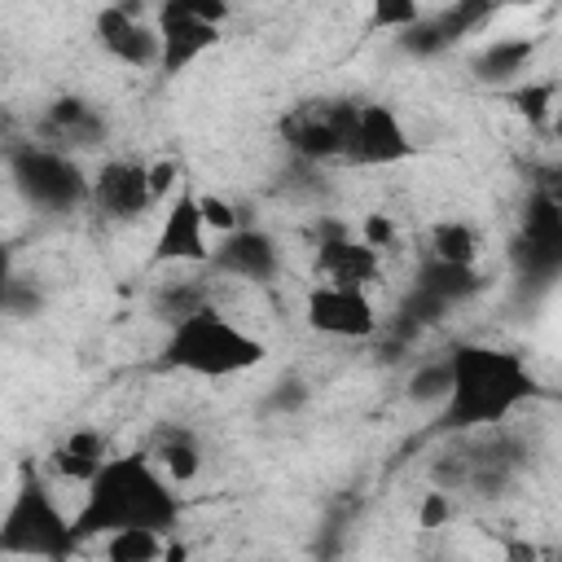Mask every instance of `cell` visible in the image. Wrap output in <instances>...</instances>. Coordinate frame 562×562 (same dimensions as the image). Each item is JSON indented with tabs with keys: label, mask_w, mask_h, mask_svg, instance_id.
<instances>
[{
	"label": "cell",
	"mask_w": 562,
	"mask_h": 562,
	"mask_svg": "<svg viewBox=\"0 0 562 562\" xmlns=\"http://www.w3.org/2000/svg\"><path fill=\"white\" fill-rule=\"evenodd\" d=\"M180 522L176 483L149 461V452H110L105 465L83 483V501L70 514L79 540L119 531V527H154L171 531Z\"/></svg>",
	"instance_id": "obj_1"
},
{
	"label": "cell",
	"mask_w": 562,
	"mask_h": 562,
	"mask_svg": "<svg viewBox=\"0 0 562 562\" xmlns=\"http://www.w3.org/2000/svg\"><path fill=\"white\" fill-rule=\"evenodd\" d=\"M536 395V378L522 351L492 342H457L448 351V395L439 404V422L457 435H474L487 426H505Z\"/></svg>",
	"instance_id": "obj_2"
},
{
	"label": "cell",
	"mask_w": 562,
	"mask_h": 562,
	"mask_svg": "<svg viewBox=\"0 0 562 562\" xmlns=\"http://www.w3.org/2000/svg\"><path fill=\"white\" fill-rule=\"evenodd\" d=\"M263 360H268V342L259 334H250L246 325H237L215 303H202V307L184 312L180 321H171L167 338H162V351H158V369L189 373V378H211V382L250 373Z\"/></svg>",
	"instance_id": "obj_3"
},
{
	"label": "cell",
	"mask_w": 562,
	"mask_h": 562,
	"mask_svg": "<svg viewBox=\"0 0 562 562\" xmlns=\"http://www.w3.org/2000/svg\"><path fill=\"white\" fill-rule=\"evenodd\" d=\"M79 549L70 514L57 505L48 483L26 470L0 514V553H35V558H66Z\"/></svg>",
	"instance_id": "obj_4"
},
{
	"label": "cell",
	"mask_w": 562,
	"mask_h": 562,
	"mask_svg": "<svg viewBox=\"0 0 562 562\" xmlns=\"http://www.w3.org/2000/svg\"><path fill=\"white\" fill-rule=\"evenodd\" d=\"M9 180L13 189L22 193L26 206L35 211H75V206H88V171L79 167L75 154H61L44 140H26V145H13L9 154Z\"/></svg>",
	"instance_id": "obj_5"
},
{
	"label": "cell",
	"mask_w": 562,
	"mask_h": 562,
	"mask_svg": "<svg viewBox=\"0 0 562 562\" xmlns=\"http://www.w3.org/2000/svg\"><path fill=\"white\" fill-rule=\"evenodd\" d=\"M351 123H356L351 97H307L281 114L277 136L299 162H342Z\"/></svg>",
	"instance_id": "obj_6"
},
{
	"label": "cell",
	"mask_w": 562,
	"mask_h": 562,
	"mask_svg": "<svg viewBox=\"0 0 562 562\" xmlns=\"http://www.w3.org/2000/svg\"><path fill=\"white\" fill-rule=\"evenodd\" d=\"M211 228L198 211V189L189 180L176 184V193L162 202V220L154 233V250L149 263L158 268H206L211 259Z\"/></svg>",
	"instance_id": "obj_7"
},
{
	"label": "cell",
	"mask_w": 562,
	"mask_h": 562,
	"mask_svg": "<svg viewBox=\"0 0 562 562\" xmlns=\"http://www.w3.org/2000/svg\"><path fill=\"white\" fill-rule=\"evenodd\" d=\"M154 206H158V198L149 189L145 158H105L88 176V211H97V220H105L114 228L140 224Z\"/></svg>",
	"instance_id": "obj_8"
},
{
	"label": "cell",
	"mask_w": 562,
	"mask_h": 562,
	"mask_svg": "<svg viewBox=\"0 0 562 562\" xmlns=\"http://www.w3.org/2000/svg\"><path fill=\"white\" fill-rule=\"evenodd\" d=\"M417 154V140L408 136L404 119L386 101H356V123L347 140L342 167H400Z\"/></svg>",
	"instance_id": "obj_9"
},
{
	"label": "cell",
	"mask_w": 562,
	"mask_h": 562,
	"mask_svg": "<svg viewBox=\"0 0 562 562\" xmlns=\"http://www.w3.org/2000/svg\"><path fill=\"white\" fill-rule=\"evenodd\" d=\"M92 35L101 53L127 70H154L158 66V26L145 13V0H110L92 18Z\"/></svg>",
	"instance_id": "obj_10"
},
{
	"label": "cell",
	"mask_w": 562,
	"mask_h": 562,
	"mask_svg": "<svg viewBox=\"0 0 562 562\" xmlns=\"http://www.w3.org/2000/svg\"><path fill=\"white\" fill-rule=\"evenodd\" d=\"M303 316L316 334L325 338H373L382 329V316L369 299V290L360 285H329V281H316L303 299Z\"/></svg>",
	"instance_id": "obj_11"
},
{
	"label": "cell",
	"mask_w": 562,
	"mask_h": 562,
	"mask_svg": "<svg viewBox=\"0 0 562 562\" xmlns=\"http://www.w3.org/2000/svg\"><path fill=\"white\" fill-rule=\"evenodd\" d=\"M501 0H448L439 13H422L413 26H404L395 35V44L408 53V57H439L448 48H457L461 40L479 35L492 13H496Z\"/></svg>",
	"instance_id": "obj_12"
},
{
	"label": "cell",
	"mask_w": 562,
	"mask_h": 562,
	"mask_svg": "<svg viewBox=\"0 0 562 562\" xmlns=\"http://www.w3.org/2000/svg\"><path fill=\"white\" fill-rule=\"evenodd\" d=\"M154 26H158V70L162 75L189 70L198 57H206L220 44V22H206V18L162 4V0L154 9Z\"/></svg>",
	"instance_id": "obj_13"
},
{
	"label": "cell",
	"mask_w": 562,
	"mask_h": 562,
	"mask_svg": "<svg viewBox=\"0 0 562 562\" xmlns=\"http://www.w3.org/2000/svg\"><path fill=\"white\" fill-rule=\"evenodd\" d=\"M312 277L329 285H360L369 290L382 277V250L351 237L347 228H325L312 250Z\"/></svg>",
	"instance_id": "obj_14"
},
{
	"label": "cell",
	"mask_w": 562,
	"mask_h": 562,
	"mask_svg": "<svg viewBox=\"0 0 562 562\" xmlns=\"http://www.w3.org/2000/svg\"><path fill=\"white\" fill-rule=\"evenodd\" d=\"M211 272H224V277H237V281H272L277 268H281V250H277V237L255 228V224H237L233 233H224L220 241H211V259H206Z\"/></svg>",
	"instance_id": "obj_15"
},
{
	"label": "cell",
	"mask_w": 562,
	"mask_h": 562,
	"mask_svg": "<svg viewBox=\"0 0 562 562\" xmlns=\"http://www.w3.org/2000/svg\"><path fill=\"white\" fill-rule=\"evenodd\" d=\"M518 263L531 277H553L562 263V211L553 193H531L522 233H518Z\"/></svg>",
	"instance_id": "obj_16"
},
{
	"label": "cell",
	"mask_w": 562,
	"mask_h": 562,
	"mask_svg": "<svg viewBox=\"0 0 562 562\" xmlns=\"http://www.w3.org/2000/svg\"><path fill=\"white\" fill-rule=\"evenodd\" d=\"M40 132H44V145H53L61 154H83V149H97L105 140V119L83 97H57L48 105Z\"/></svg>",
	"instance_id": "obj_17"
},
{
	"label": "cell",
	"mask_w": 562,
	"mask_h": 562,
	"mask_svg": "<svg viewBox=\"0 0 562 562\" xmlns=\"http://www.w3.org/2000/svg\"><path fill=\"white\" fill-rule=\"evenodd\" d=\"M531 57H536V40H531V35H496V40H487V44L470 57V75H474L479 83L509 88V83H522V79H527Z\"/></svg>",
	"instance_id": "obj_18"
},
{
	"label": "cell",
	"mask_w": 562,
	"mask_h": 562,
	"mask_svg": "<svg viewBox=\"0 0 562 562\" xmlns=\"http://www.w3.org/2000/svg\"><path fill=\"white\" fill-rule=\"evenodd\" d=\"M110 457V439L97 430V426H75L53 452H48V470L61 479V483H75L83 487Z\"/></svg>",
	"instance_id": "obj_19"
},
{
	"label": "cell",
	"mask_w": 562,
	"mask_h": 562,
	"mask_svg": "<svg viewBox=\"0 0 562 562\" xmlns=\"http://www.w3.org/2000/svg\"><path fill=\"white\" fill-rule=\"evenodd\" d=\"M145 452H149V461H154L176 487L193 483V479L202 474V465H206L202 443H198V435H193L189 426H162Z\"/></svg>",
	"instance_id": "obj_20"
},
{
	"label": "cell",
	"mask_w": 562,
	"mask_h": 562,
	"mask_svg": "<svg viewBox=\"0 0 562 562\" xmlns=\"http://www.w3.org/2000/svg\"><path fill=\"white\" fill-rule=\"evenodd\" d=\"M426 250L430 259L439 263H461V268H479V255H483V233L470 224V220H439L426 237Z\"/></svg>",
	"instance_id": "obj_21"
},
{
	"label": "cell",
	"mask_w": 562,
	"mask_h": 562,
	"mask_svg": "<svg viewBox=\"0 0 562 562\" xmlns=\"http://www.w3.org/2000/svg\"><path fill=\"white\" fill-rule=\"evenodd\" d=\"M101 544V558L110 562H158V558H171V544H167V531H154V527H119V531H105L97 536Z\"/></svg>",
	"instance_id": "obj_22"
},
{
	"label": "cell",
	"mask_w": 562,
	"mask_h": 562,
	"mask_svg": "<svg viewBox=\"0 0 562 562\" xmlns=\"http://www.w3.org/2000/svg\"><path fill=\"white\" fill-rule=\"evenodd\" d=\"M202 303H211V290L198 281V277H189V281H176V285H162L158 294H154V312L171 325V321H180L184 312H193V307H202Z\"/></svg>",
	"instance_id": "obj_23"
},
{
	"label": "cell",
	"mask_w": 562,
	"mask_h": 562,
	"mask_svg": "<svg viewBox=\"0 0 562 562\" xmlns=\"http://www.w3.org/2000/svg\"><path fill=\"white\" fill-rule=\"evenodd\" d=\"M422 18V0H369V31L400 35Z\"/></svg>",
	"instance_id": "obj_24"
},
{
	"label": "cell",
	"mask_w": 562,
	"mask_h": 562,
	"mask_svg": "<svg viewBox=\"0 0 562 562\" xmlns=\"http://www.w3.org/2000/svg\"><path fill=\"white\" fill-rule=\"evenodd\" d=\"M408 395L422 400V404H443V395H448V356L422 364L413 373V382H408Z\"/></svg>",
	"instance_id": "obj_25"
},
{
	"label": "cell",
	"mask_w": 562,
	"mask_h": 562,
	"mask_svg": "<svg viewBox=\"0 0 562 562\" xmlns=\"http://www.w3.org/2000/svg\"><path fill=\"white\" fill-rule=\"evenodd\" d=\"M198 211H202L211 237H224V233H233V228L241 224V211H237L224 193H198Z\"/></svg>",
	"instance_id": "obj_26"
},
{
	"label": "cell",
	"mask_w": 562,
	"mask_h": 562,
	"mask_svg": "<svg viewBox=\"0 0 562 562\" xmlns=\"http://www.w3.org/2000/svg\"><path fill=\"white\" fill-rule=\"evenodd\" d=\"M356 237L386 255L391 246H400V224H395V215H386V211H364V215H360V233H356Z\"/></svg>",
	"instance_id": "obj_27"
},
{
	"label": "cell",
	"mask_w": 562,
	"mask_h": 562,
	"mask_svg": "<svg viewBox=\"0 0 562 562\" xmlns=\"http://www.w3.org/2000/svg\"><path fill=\"white\" fill-rule=\"evenodd\" d=\"M553 97H558L553 83H531V79H527V83L514 88V101H518V110H522L531 123H540V119L553 110Z\"/></svg>",
	"instance_id": "obj_28"
},
{
	"label": "cell",
	"mask_w": 562,
	"mask_h": 562,
	"mask_svg": "<svg viewBox=\"0 0 562 562\" xmlns=\"http://www.w3.org/2000/svg\"><path fill=\"white\" fill-rule=\"evenodd\" d=\"M145 171H149V189H154L158 206H162V202L176 193V184L184 180V171H180L176 158H145Z\"/></svg>",
	"instance_id": "obj_29"
},
{
	"label": "cell",
	"mask_w": 562,
	"mask_h": 562,
	"mask_svg": "<svg viewBox=\"0 0 562 562\" xmlns=\"http://www.w3.org/2000/svg\"><path fill=\"white\" fill-rule=\"evenodd\" d=\"M162 4H176V9L198 13V18H206V22H220V26H224V18H228V9H233V0H162Z\"/></svg>",
	"instance_id": "obj_30"
},
{
	"label": "cell",
	"mask_w": 562,
	"mask_h": 562,
	"mask_svg": "<svg viewBox=\"0 0 562 562\" xmlns=\"http://www.w3.org/2000/svg\"><path fill=\"white\" fill-rule=\"evenodd\" d=\"M417 518H422V527H439V522L448 518V492H426Z\"/></svg>",
	"instance_id": "obj_31"
},
{
	"label": "cell",
	"mask_w": 562,
	"mask_h": 562,
	"mask_svg": "<svg viewBox=\"0 0 562 562\" xmlns=\"http://www.w3.org/2000/svg\"><path fill=\"white\" fill-rule=\"evenodd\" d=\"M9 299V255L0 250V303Z\"/></svg>",
	"instance_id": "obj_32"
}]
</instances>
